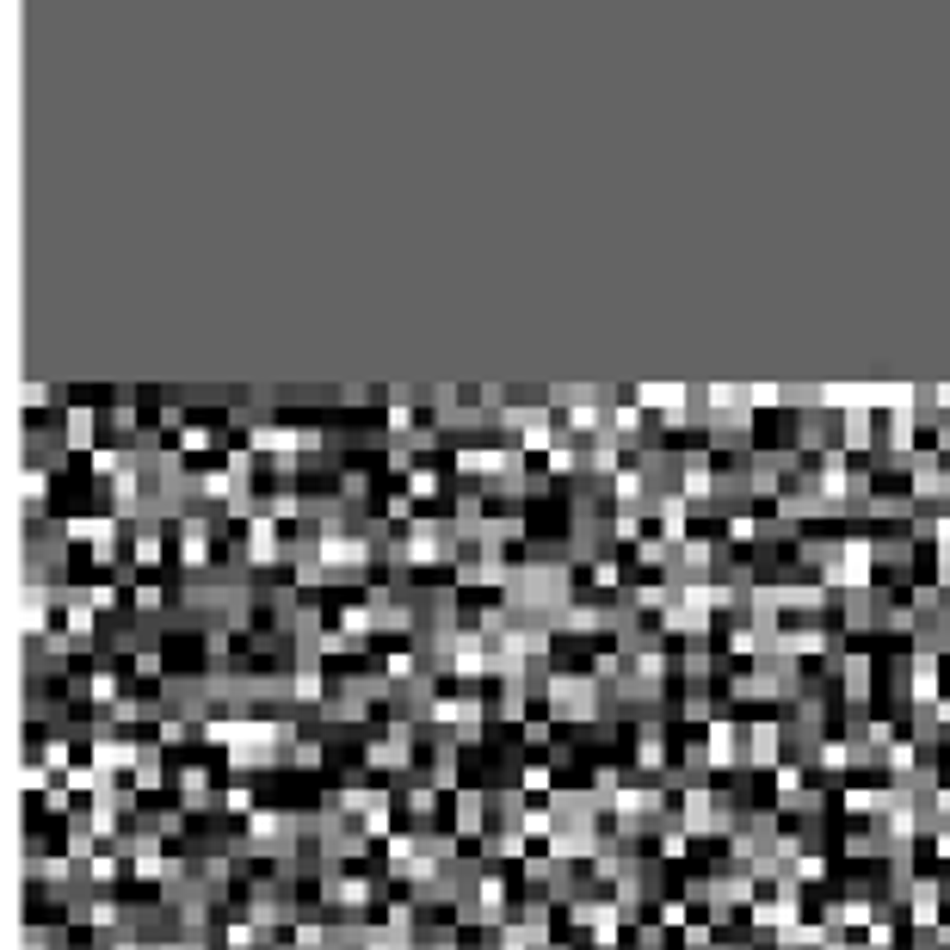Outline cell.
<instances>
[{
	"instance_id": "8992f818",
	"label": "cell",
	"mask_w": 950,
	"mask_h": 950,
	"mask_svg": "<svg viewBox=\"0 0 950 950\" xmlns=\"http://www.w3.org/2000/svg\"><path fill=\"white\" fill-rule=\"evenodd\" d=\"M179 809H204L210 802V765H179Z\"/></svg>"
},
{
	"instance_id": "7a4b0ae2",
	"label": "cell",
	"mask_w": 950,
	"mask_h": 950,
	"mask_svg": "<svg viewBox=\"0 0 950 950\" xmlns=\"http://www.w3.org/2000/svg\"><path fill=\"white\" fill-rule=\"evenodd\" d=\"M704 759L716 765V772L741 765V759H747V728H741V722H710V728H704Z\"/></svg>"
},
{
	"instance_id": "ba28073f",
	"label": "cell",
	"mask_w": 950,
	"mask_h": 950,
	"mask_svg": "<svg viewBox=\"0 0 950 950\" xmlns=\"http://www.w3.org/2000/svg\"><path fill=\"white\" fill-rule=\"evenodd\" d=\"M519 790H525V796H556V765H543V759L525 765V772H519Z\"/></svg>"
},
{
	"instance_id": "5b68a950",
	"label": "cell",
	"mask_w": 950,
	"mask_h": 950,
	"mask_svg": "<svg viewBox=\"0 0 950 950\" xmlns=\"http://www.w3.org/2000/svg\"><path fill=\"white\" fill-rule=\"evenodd\" d=\"M938 913H944V889L932 883V876H920V889H913V926L938 932Z\"/></svg>"
},
{
	"instance_id": "6da1fadb",
	"label": "cell",
	"mask_w": 950,
	"mask_h": 950,
	"mask_svg": "<svg viewBox=\"0 0 950 950\" xmlns=\"http://www.w3.org/2000/svg\"><path fill=\"white\" fill-rule=\"evenodd\" d=\"M543 691H550V716H556V722H587V716H599V685L580 679V673H556Z\"/></svg>"
},
{
	"instance_id": "52a82bcc",
	"label": "cell",
	"mask_w": 950,
	"mask_h": 950,
	"mask_svg": "<svg viewBox=\"0 0 950 950\" xmlns=\"http://www.w3.org/2000/svg\"><path fill=\"white\" fill-rule=\"evenodd\" d=\"M852 759H858V753L839 741V735H821V741H815V765H821V772H852Z\"/></svg>"
},
{
	"instance_id": "8fae6325",
	"label": "cell",
	"mask_w": 950,
	"mask_h": 950,
	"mask_svg": "<svg viewBox=\"0 0 950 950\" xmlns=\"http://www.w3.org/2000/svg\"><path fill=\"white\" fill-rule=\"evenodd\" d=\"M223 809H229V815H247V809H253V784H229V790H223Z\"/></svg>"
},
{
	"instance_id": "4fadbf2b",
	"label": "cell",
	"mask_w": 950,
	"mask_h": 950,
	"mask_svg": "<svg viewBox=\"0 0 950 950\" xmlns=\"http://www.w3.org/2000/svg\"><path fill=\"white\" fill-rule=\"evenodd\" d=\"M827 950H870V944H846V938H827Z\"/></svg>"
},
{
	"instance_id": "3957f363",
	"label": "cell",
	"mask_w": 950,
	"mask_h": 950,
	"mask_svg": "<svg viewBox=\"0 0 950 950\" xmlns=\"http://www.w3.org/2000/svg\"><path fill=\"white\" fill-rule=\"evenodd\" d=\"M210 537H216V525L186 513V519H179V562H186V568H204V562H210Z\"/></svg>"
},
{
	"instance_id": "7c38bea8",
	"label": "cell",
	"mask_w": 950,
	"mask_h": 950,
	"mask_svg": "<svg viewBox=\"0 0 950 950\" xmlns=\"http://www.w3.org/2000/svg\"><path fill=\"white\" fill-rule=\"evenodd\" d=\"M161 599H167V593L155 587V580H142V587H136V611H161Z\"/></svg>"
},
{
	"instance_id": "30bf717a",
	"label": "cell",
	"mask_w": 950,
	"mask_h": 950,
	"mask_svg": "<svg viewBox=\"0 0 950 950\" xmlns=\"http://www.w3.org/2000/svg\"><path fill=\"white\" fill-rule=\"evenodd\" d=\"M408 494H414V500H432V494H438V469H432V463L408 469Z\"/></svg>"
},
{
	"instance_id": "277c9868",
	"label": "cell",
	"mask_w": 950,
	"mask_h": 950,
	"mask_svg": "<svg viewBox=\"0 0 950 950\" xmlns=\"http://www.w3.org/2000/svg\"><path fill=\"white\" fill-rule=\"evenodd\" d=\"M778 741H784L778 722H753V728H747V759H753V765H784V759H778Z\"/></svg>"
},
{
	"instance_id": "9c48e42d",
	"label": "cell",
	"mask_w": 950,
	"mask_h": 950,
	"mask_svg": "<svg viewBox=\"0 0 950 950\" xmlns=\"http://www.w3.org/2000/svg\"><path fill=\"white\" fill-rule=\"evenodd\" d=\"M260 938H266L260 920H229V926H223V944H229V950H253Z\"/></svg>"
}]
</instances>
